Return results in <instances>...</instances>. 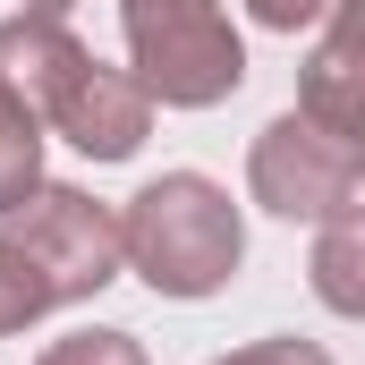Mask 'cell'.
Segmentation results:
<instances>
[{
	"mask_svg": "<svg viewBox=\"0 0 365 365\" xmlns=\"http://www.w3.org/2000/svg\"><path fill=\"white\" fill-rule=\"evenodd\" d=\"M247 9H255L264 26H280V34H297V26H306L314 9H331V0H247Z\"/></svg>",
	"mask_w": 365,
	"mask_h": 365,
	"instance_id": "obj_12",
	"label": "cell"
},
{
	"mask_svg": "<svg viewBox=\"0 0 365 365\" xmlns=\"http://www.w3.org/2000/svg\"><path fill=\"white\" fill-rule=\"evenodd\" d=\"M43 365H145V349L128 331H68L43 349Z\"/></svg>",
	"mask_w": 365,
	"mask_h": 365,
	"instance_id": "obj_10",
	"label": "cell"
},
{
	"mask_svg": "<svg viewBox=\"0 0 365 365\" xmlns=\"http://www.w3.org/2000/svg\"><path fill=\"white\" fill-rule=\"evenodd\" d=\"M26 17H68V0H26Z\"/></svg>",
	"mask_w": 365,
	"mask_h": 365,
	"instance_id": "obj_13",
	"label": "cell"
},
{
	"mask_svg": "<svg viewBox=\"0 0 365 365\" xmlns=\"http://www.w3.org/2000/svg\"><path fill=\"white\" fill-rule=\"evenodd\" d=\"M0 77L17 86V102L34 119H51L93 162H128L145 145V119H153L145 86L119 77V68H102L60 17H9L0 26Z\"/></svg>",
	"mask_w": 365,
	"mask_h": 365,
	"instance_id": "obj_1",
	"label": "cell"
},
{
	"mask_svg": "<svg viewBox=\"0 0 365 365\" xmlns=\"http://www.w3.org/2000/svg\"><path fill=\"white\" fill-rule=\"evenodd\" d=\"M247 179H255V204H272L289 221H340V212H357L365 162H357L349 136H331V128H314V119H272V128L255 136Z\"/></svg>",
	"mask_w": 365,
	"mask_h": 365,
	"instance_id": "obj_5",
	"label": "cell"
},
{
	"mask_svg": "<svg viewBox=\"0 0 365 365\" xmlns=\"http://www.w3.org/2000/svg\"><path fill=\"white\" fill-rule=\"evenodd\" d=\"M119 17H128V51H136L145 102L204 110V102L238 93L247 51H238L221 0H119Z\"/></svg>",
	"mask_w": 365,
	"mask_h": 365,
	"instance_id": "obj_3",
	"label": "cell"
},
{
	"mask_svg": "<svg viewBox=\"0 0 365 365\" xmlns=\"http://www.w3.org/2000/svg\"><path fill=\"white\" fill-rule=\"evenodd\" d=\"M34 128H43V119H34V110L17 102V86L0 77V212L43 187V136H34Z\"/></svg>",
	"mask_w": 365,
	"mask_h": 365,
	"instance_id": "obj_7",
	"label": "cell"
},
{
	"mask_svg": "<svg viewBox=\"0 0 365 365\" xmlns=\"http://www.w3.org/2000/svg\"><path fill=\"white\" fill-rule=\"evenodd\" d=\"M0 221H9L0 238L43 272L51 306L93 297L102 280H119V212H102V204L77 195V187H34V195H26V204H9Z\"/></svg>",
	"mask_w": 365,
	"mask_h": 365,
	"instance_id": "obj_4",
	"label": "cell"
},
{
	"mask_svg": "<svg viewBox=\"0 0 365 365\" xmlns=\"http://www.w3.org/2000/svg\"><path fill=\"white\" fill-rule=\"evenodd\" d=\"M247 238H238V204L195 170L153 179L128 212H119V264L153 280L162 297H212L221 280L238 272Z\"/></svg>",
	"mask_w": 365,
	"mask_h": 365,
	"instance_id": "obj_2",
	"label": "cell"
},
{
	"mask_svg": "<svg viewBox=\"0 0 365 365\" xmlns=\"http://www.w3.org/2000/svg\"><path fill=\"white\" fill-rule=\"evenodd\" d=\"M43 306H51L43 272H34V264H26V255H17V247L0 238V331H26V323H34Z\"/></svg>",
	"mask_w": 365,
	"mask_h": 365,
	"instance_id": "obj_9",
	"label": "cell"
},
{
	"mask_svg": "<svg viewBox=\"0 0 365 365\" xmlns=\"http://www.w3.org/2000/svg\"><path fill=\"white\" fill-rule=\"evenodd\" d=\"M306 119L357 145V102H349V9L331 17V34H323V51H314V77H306Z\"/></svg>",
	"mask_w": 365,
	"mask_h": 365,
	"instance_id": "obj_6",
	"label": "cell"
},
{
	"mask_svg": "<svg viewBox=\"0 0 365 365\" xmlns=\"http://www.w3.org/2000/svg\"><path fill=\"white\" fill-rule=\"evenodd\" d=\"M221 365H331L314 340H264V349H238V357H221Z\"/></svg>",
	"mask_w": 365,
	"mask_h": 365,
	"instance_id": "obj_11",
	"label": "cell"
},
{
	"mask_svg": "<svg viewBox=\"0 0 365 365\" xmlns=\"http://www.w3.org/2000/svg\"><path fill=\"white\" fill-rule=\"evenodd\" d=\"M323 297H331V314H357L365 289H357V212H340L331 230H323Z\"/></svg>",
	"mask_w": 365,
	"mask_h": 365,
	"instance_id": "obj_8",
	"label": "cell"
}]
</instances>
